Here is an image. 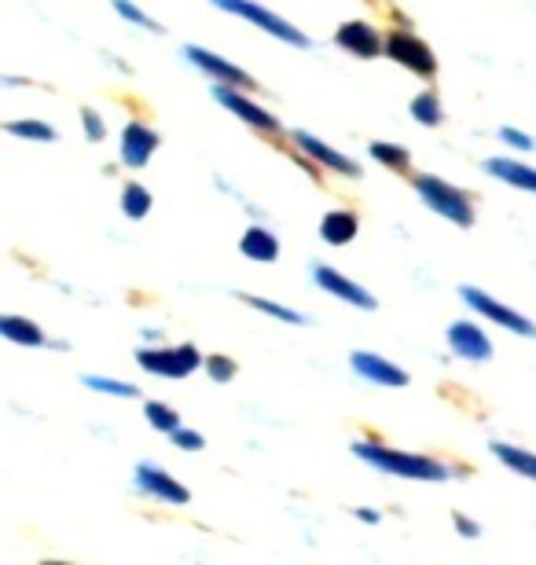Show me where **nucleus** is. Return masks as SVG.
I'll return each mask as SVG.
<instances>
[{
	"mask_svg": "<svg viewBox=\"0 0 536 565\" xmlns=\"http://www.w3.org/2000/svg\"><path fill=\"white\" fill-rule=\"evenodd\" d=\"M353 456L374 470H383L386 477H404V481H448L452 470L441 459L430 456H411V451L390 448V444H374V440H356Z\"/></svg>",
	"mask_w": 536,
	"mask_h": 565,
	"instance_id": "f257e3e1",
	"label": "nucleus"
},
{
	"mask_svg": "<svg viewBox=\"0 0 536 565\" xmlns=\"http://www.w3.org/2000/svg\"><path fill=\"white\" fill-rule=\"evenodd\" d=\"M415 195L430 206L434 213H441L445 220L459 224V228H470L474 224V202L463 188L441 181V177H415Z\"/></svg>",
	"mask_w": 536,
	"mask_h": 565,
	"instance_id": "f03ea898",
	"label": "nucleus"
},
{
	"mask_svg": "<svg viewBox=\"0 0 536 565\" xmlns=\"http://www.w3.org/2000/svg\"><path fill=\"white\" fill-rule=\"evenodd\" d=\"M213 8H221V12H228V15L246 19L250 26L264 30L268 37H276V41H283V44H294V48H309V44H312V41L305 37V30H298L294 23H287L283 15H276L273 8H261L257 0H213Z\"/></svg>",
	"mask_w": 536,
	"mask_h": 565,
	"instance_id": "7ed1b4c3",
	"label": "nucleus"
},
{
	"mask_svg": "<svg viewBox=\"0 0 536 565\" xmlns=\"http://www.w3.org/2000/svg\"><path fill=\"white\" fill-rule=\"evenodd\" d=\"M136 364L147 371V375H158V378H188L191 371H199L206 364V357L184 342V346H154V349H140L136 353Z\"/></svg>",
	"mask_w": 536,
	"mask_h": 565,
	"instance_id": "20e7f679",
	"label": "nucleus"
},
{
	"mask_svg": "<svg viewBox=\"0 0 536 565\" xmlns=\"http://www.w3.org/2000/svg\"><path fill=\"white\" fill-rule=\"evenodd\" d=\"M386 55L397 67H404V70H411L419 78H434L438 74V55L430 51V44H426L419 33H411V30L386 33Z\"/></svg>",
	"mask_w": 536,
	"mask_h": 565,
	"instance_id": "39448f33",
	"label": "nucleus"
},
{
	"mask_svg": "<svg viewBox=\"0 0 536 565\" xmlns=\"http://www.w3.org/2000/svg\"><path fill=\"white\" fill-rule=\"evenodd\" d=\"M213 99H217L225 110H232V115L243 122V125H250V129H257V133H280L283 125H280V118L276 115H268V110L261 107V103H254L250 96H243V88L239 85H217L213 88Z\"/></svg>",
	"mask_w": 536,
	"mask_h": 565,
	"instance_id": "423d86ee",
	"label": "nucleus"
},
{
	"mask_svg": "<svg viewBox=\"0 0 536 565\" xmlns=\"http://www.w3.org/2000/svg\"><path fill=\"white\" fill-rule=\"evenodd\" d=\"M459 298H463V301H467L477 316H485V320L500 323V327H504V330H511V334H522V338H532V334H536V323H532L529 316H522V312L507 309L504 301L489 298L485 291H477V287H459Z\"/></svg>",
	"mask_w": 536,
	"mask_h": 565,
	"instance_id": "0eeeda50",
	"label": "nucleus"
},
{
	"mask_svg": "<svg viewBox=\"0 0 536 565\" xmlns=\"http://www.w3.org/2000/svg\"><path fill=\"white\" fill-rule=\"evenodd\" d=\"M312 282L324 294H335L338 301H346V305H353V309H360V312H374L379 309V301L371 298V291H364L360 282H353L349 275H342L338 268H331V264H312Z\"/></svg>",
	"mask_w": 536,
	"mask_h": 565,
	"instance_id": "6e6552de",
	"label": "nucleus"
},
{
	"mask_svg": "<svg viewBox=\"0 0 536 565\" xmlns=\"http://www.w3.org/2000/svg\"><path fill=\"white\" fill-rule=\"evenodd\" d=\"M136 492H143L147 499H158V503H173V506H184L191 499V492L173 474H166L162 467H154V463H140L136 467Z\"/></svg>",
	"mask_w": 536,
	"mask_h": 565,
	"instance_id": "1a4fd4ad",
	"label": "nucleus"
},
{
	"mask_svg": "<svg viewBox=\"0 0 536 565\" xmlns=\"http://www.w3.org/2000/svg\"><path fill=\"white\" fill-rule=\"evenodd\" d=\"M335 44L349 55H356V60H374V55H383L386 51V37L374 30L371 23L364 19H349L335 30Z\"/></svg>",
	"mask_w": 536,
	"mask_h": 565,
	"instance_id": "9d476101",
	"label": "nucleus"
},
{
	"mask_svg": "<svg viewBox=\"0 0 536 565\" xmlns=\"http://www.w3.org/2000/svg\"><path fill=\"white\" fill-rule=\"evenodd\" d=\"M349 367H353L364 382H371V385H383V389H401V385H408V371L397 367L393 360L379 357V353L356 349V353H349Z\"/></svg>",
	"mask_w": 536,
	"mask_h": 565,
	"instance_id": "9b49d317",
	"label": "nucleus"
},
{
	"mask_svg": "<svg viewBox=\"0 0 536 565\" xmlns=\"http://www.w3.org/2000/svg\"><path fill=\"white\" fill-rule=\"evenodd\" d=\"M448 349L459 357V360H470V364H485L493 360V342H489V334L481 330L477 323L470 320H456L448 327Z\"/></svg>",
	"mask_w": 536,
	"mask_h": 565,
	"instance_id": "f8f14e48",
	"label": "nucleus"
},
{
	"mask_svg": "<svg viewBox=\"0 0 536 565\" xmlns=\"http://www.w3.org/2000/svg\"><path fill=\"white\" fill-rule=\"evenodd\" d=\"M184 55H188V63L195 67V70H202L206 78H213L217 85H239V88H254V78L243 70V67H236V63H228V60H221L217 51H206V48H184Z\"/></svg>",
	"mask_w": 536,
	"mask_h": 565,
	"instance_id": "ddd939ff",
	"label": "nucleus"
},
{
	"mask_svg": "<svg viewBox=\"0 0 536 565\" xmlns=\"http://www.w3.org/2000/svg\"><path fill=\"white\" fill-rule=\"evenodd\" d=\"M291 140L301 147V154H309L316 165H324V169H335V173H342V177H360V165L353 162V158H346L342 151H335L331 144H324V140H316V136H309V133H291Z\"/></svg>",
	"mask_w": 536,
	"mask_h": 565,
	"instance_id": "4468645a",
	"label": "nucleus"
},
{
	"mask_svg": "<svg viewBox=\"0 0 536 565\" xmlns=\"http://www.w3.org/2000/svg\"><path fill=\"white\" fill-rule=\"evenodd\" d=\"M154 151H158V133L147 122H129L122 129V165L143 169Z\"/></svg>",
	"mask_w": 536,
	"mask_h": 565,
	"instance_id": "2eb2a0df",
	"label": "nucleus"
},
{
	"mask_svg": "<svg viewBox=\"0 0 536 565\" xmlns=\"http://www.w3.org/2000/svg\"><path fill=\"white\" fill-rule=\"evenodd\" d=\"M485 173L489 177H496V181H504V184H511V188H518V191H529V195H536V169L532 165H525V162H514V158H489L485 162Z\"/></svg>",
	"mask_w": 536,
	"mask_h": 565,
	"instance_id": "dca6fc26",
	"label": "nucleus"
},
{
	"mask_svg": "<svg viewBox=\"0 0 536 565\" xmlns=\"http://www.w3.org/2000/svg\"><path fill=\"white\" fill-rule=\"evenodd\" d=\"M356 232H360V220L353 209H328L324 220H319V239L328 246H346L356 239Z\"/></svg>",
	"mask_w": 536,
	"mask_h": 565,
	"instance_id": "f3484780",
	"label": "nucleus"
},
{
	"mask_svg": "<svg viewBox=\"0 0 536 565\" xmlns=\"http://www.w3.org/2000/svg\"><path fill=\"white\" fill-rule=\"evenodd\" d=\"M239 250H243V257H250L257 264H273L280 257V239L268 232L264 224H250V228L243 232V239H239Z\"/></svg>",
	"mask_w": 536,
	"mask_h": 565,
	"instance_id": "a211bd4d",
	"label": "nucleus"
},
{
	"mask_svg": "<svg viewBox=\"0 0 536 565\" xmlns=\"http://www.w3.org/2000/svg\"><path fill=\"white\" fill-rule=\"evenodd\" d=\"M489 448H493V456H496L504 467H511L514 474L536 481V456H532L529 448H518V444H507V440H493Z\"/></svg>",
	"mask_w": 536,
	"mask_h": 565,
	"instance_id": "6ab92c4d",
	"label": "nucleus"
},
{
	"mask_svg": "<svg viewBox=\"0 0 536 565\" xmlns=\"http://www.w3.org/2000/svg\"><path fill=\"white\" fill-rule=\"evenodd\" d=\"M0 334H5L8 342H15V346H48L44 330L33 320H26V316H0Z\"/></svg>",
	"mask_w": 536,
	"mask_h": 565,
	"instance_id": "aec40b11",
	"label": "nucleus"
},
{
	"mask_svg": "<svg viewBox=\"0 0 536 565\" xmlns=\"http://www.w3.org/2000/svg\"><path fill=\"white\" fill-rule=\"evenodd\" d=\"M411 118L419 122V125H426V129H430V125H438L441 118H445V110H441V96L438 92H419L415 99H411Z\"/></svg>",
	"mask_w": 536,
	"mask_h": 565,
	"instance_id": "412c9836",
	"label": "nucleus"
},
{
	"mask_svg": "<svg viewBox=\"0 0 536 565\" xmlns=\"http://www.w3.org/2000/svg\"><path fill=\"white\" fill-rule=\"evenodd\" d=\"M151 206H154V199H151V191L143 184H125V191H122V213L129 220H143L151 213Z\"/></svg>",
	"mask_w": 536,
	"mask_h": 565,
	"instance_id": "4be33fe9",
	"label": "nucleus"
},
{
	"mask_svg": "<svg viewBox=\"0 0 536 565\" xmlns=\"http://www.w3.org/2000/svg\"><path fill=\"white\" fill-rule=\"evenodd\" d=\"M243 301H246L250 309L264 312V316H273V320H280V323H294V327H301V323H305V316H301V312H294V309H287V305H280V301H273V298H257V294H243Z\"/></svg>",
	"mask_w": 536,
	"mask_h": 565,
	"instance_id": "5701e85b",
	"label": "nucleus"
},
{
	"mask_svg": "<svg viewBox=\"0 0 536 565\" xmlns=\"http://www.w3.org/2000/svg\"><path fill=\"white\" fill-rule=\"evenodd\" d=\"M143 419H147L158 433H173V430H180V415H177L170 404H162V401H147V404H143Z\"/></svg>",
	"mask_w": 536,
	"mask_h": 565,
	"instance_id": "b1692460",
	"label": "nucleus"
},
{
	"mask_svg": "<svg viewBox=\"0 0 536 565\" xmlns=\"http://www.w3.org/2000/svg\"><path fill=\"white\" fill-rule=\"evenodd\" d=\"M81 382L88 389L106 393V397H140V389L133 382H115V378H103V375H81Z\"/></svg>",
	"mask_w": 536,
	"mask_h": 565,
	"instance_id": "393cba45",
	"label": "nucleus"
},
{
	"mask_svg": "<svg viewBox=\"0 0 536 565\" xmlns=\"http://www.w3.org/2000/svg\"><path fill=\"white\" fill-rule=\"evenodd\" d=\"M367 151H371L374 162H383V165H390V169H408V162H411V154H408L401 144H383V140H374Z\"/></svg>",
	"mask_w": 536,
	"mask_h": 565,
	"instance_id": "a878e982",
	"label": "nucleus"
},
{
	"mask_svg": "<svg viewBox=\"0 0 536 565\" xmlns=\"http://www.w3.org/2000/svg\"><path fill=\"white\" fill-rule=\"evenodd\" d=\"M8 133L12 136H23V140H56V129H51L48 122H37V118H23V122H8Z\"/></svg>",
	"mask_w": 536,
	"mask_h": 565,
	"instance_id": "bb28decb",
	"label": "nucleus"
},
{
	"mask_svg": "<svg viewBox=\"0 0 536 565\" xmlns=\"http://www.w3.org/2000/svg\"><path fill=\"white\" fill-rule=\"evenodd\" d=\"M111 5H115V12L122 15V19H129L133 26H140V30H151V33H162V26H158L147 12H140L136 5H133V0H111Z\"/></svg>",
	"mask_w": 536,
	"mask_h": 565,
	"instance_id": "cd10ccee",
	"label": "nucleus"
},
{
	"mask_svg": "<svg viewBox=\"0 0 536 565\" xmlns=\"http://www.w3.org/2000/svg\"><path fill=\"white\" fill-rule=\"evenodd\" d=\"M206 375L213 378V382H232L236 378V360H228V357H221V353H213V357H206Z\"/></svg>",
	"mask_w": 536,
	"mask_h": 565,
	"instance_id": "c85d7f7f",
	"label": "nucleus"
},
{
	"mask_svg": "<svg viewBox=\"0 0 536 565\" xmlns=\"http://www.w3.org/2000/svg\"><path fill=\"white\" fill-rule=\"evenodd\" d=\"M81 125H85V136H88L92 144H103V140H106V125H103V118L96 115L92 107L81 110Z\"/></svg>",
	"mask_w": 536,
	"mask_h": 565,
	"instance_id": "c756f323",
	"label": "nucleus"
},
{
	"mask_svg": "<svg viewBox=\"0 0 536 565\" xmlns=\"http://www.w3.org/2000/svg\"><path fill=\"white\" fill-rule=\"evenodd\" d=\"M500 144H507V147H514V151H532L536 147V140L532 136H525V133H518V129H500Z\"/></svg>",
	"mask_w": 536,
	"mask_h": 565,
	"instance_id": "7c9ffc66",
	"label": "nucleus"
},
{
	"mask_svg": "<svg viewBox=\"0 0 536 565\" xmlns=\"http://www.w3.org/2000/svg\"><path fill=\"white\" fill-rule=\"evenodd\" d=\"M170 437H173V444L184 448V451H199V448H202V433H195V430H184V426H180V430H173Z\"/></svg>",
	"mask_w": 536,
	"mask_h": 565,
	"instance_id": "2f4dec72",
	"label": "nucleus"
},
{
	"mask_svg": "<svg viewBox=\"0 0 536 565\" xmlns=\"http://www.w3.org/2000/svg\"><path fill=\"white\" fill-rule=\"evenodd\" d=\"M456 529H459V536H467V540H474V536H481V529H477V522H470V518H463V514H456Z\"/></svg>",
	"mask_w": 536,
	"mask_h": 565,
	"instance_id": "473e14b6",
	"label": "nucleus"
},
{
	"mask_svg": "<svg viewBox=\"0 0 536 565\" xmlns=\"http://www.w3.org/2000/svg\"><path fill=\"white\" fill-rule=\"evenodd\" d=\"M356 518H360V522H367V525L379 522V514H374V511H356Z\"/></svg>",
	"mask_w": 536,
	"mask_h": 565,
	"instance_id": "72a5a7b5",
	"label": "nucleus"
}]
</instances>
